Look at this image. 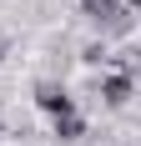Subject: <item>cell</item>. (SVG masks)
Returning a JSON list of instances; mask_svg holds the SVG:
<instances>
[{
    "instance_id": "6da1fadb",
    "label": "cell",
    "mask_w": 141,
    "mask_h": 146,
    "mask_svg": "<svg viewBox=\"0 0 141 146\" xmlns=\"http://www.w3.org/2000/svg\"><path fill=\"white\" fill-rule=\"evenodd\" d=\"M35 101H41L51 116H70V96L61 86H35Z\"/></svg>"
},
{
    "instance_id": "7a4b0ae2",
    "label": "cell",
    "mask_w": 141,
    "mask_h": 146,
    "mask_svg": "<svg viewBox=\"0 0 141 146\" xmlns=\"http://www.w3.org/2000/svg\"><path fill=\"white\" fill-rule=\"evenodd\" d=\"M101 96H106L111 106H121V101H131V81H126V76H111V81L101 86Z\"/></svg>"
},
{
    "instance_id": "3957f363",
    "label": "cell",
    "mask_w": 141,
    "mask_h": 146,
    "mask_svg": "<svg viewBox=\"0 0 141 146\" xmlns=\"http://www.w3.org/2000/svg\"><path fill=\"white\" fill-rule=\"evenodd\" d=\"M81 5H86L91 20H101V25H111V20H116V0H81Z\"/></svg>"
},
{
    "instance_id": "277c9868",
    "label": "cell",
    "mask_w": 141,
    "mask_h": 146,
    "mask_svg": "<svg viewBox=\"0 0 141 146\" xmlns=\"http://www.w3.org/2000/svg\"><path fill=\"white\" fill-rule=\"evenodd\" d=\"M56 136L61 141H76V136H81V121L76 116H56Z\"/></svg>"
},
{
    "instance_id": "5b68a950",
    "label": "cell",
    "mask_w": 141,
    "mask_h": 146,
    "mask_svg": "<svg viewBox=\"0 0 141 146\" xmlns=\"http://www.w3.org/2000/svg\"><path fill=\"white\" fill-rule=\"evenodd\" d=\"M126 5H141V0H126Z\"/></svg>"
},
{
    "instance_id": "8992f818",
    "label": "cell",
    "mask_w": 141,
    "mask_h": 146,
    "mask_svg": "<svg viewBox=\"0 0 141 146\" xmlns=\"http://www.w3.org/2000/svg\"><path fill=\"white\" fill-rule=\"evenodd\" d=\"M0 50H5V45H0Z\"/></svg>"
}]
</instances>
